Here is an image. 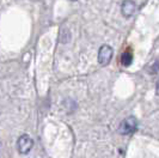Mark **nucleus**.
Segmentation results:
<instances>
[{
  "instance_id": "obj_1",
  "label": "nucleus",
  "mask_w": 159,
  "mask_h": 158,
  "mask_svg": "<svg viewBox=\"0 0 159 158\" xmlns=\"http://www.w3.org/2000/svg\"><path fill=\"white\" fill-rule=\"evenodd\" d=\"M138 129V120L134 116H129L125 118L119 127V132L123 135H128L134 133Z\"/></svg>"
},
{
  "instance_id": "obj_2",
  "label": "nucleus",
  "mask_w": 159,
  "mask_h": 158,
  "mask_svg": "<svg viewBox=\"0 0 159 158\" xmlns=\"http://www.w3.org/2000/svg\"><path fill=\"white\" fill-rule=\"evenodd\" d=\"M32 146H34V140L28 134H23L22 137H19V139L17 142V149H18L19 153H22V155L29 153L31 151Z\"/></svg>"
},
{
  "instance_id": "obj_3",
  "label": "nucleus",
  "mask_w": 159,
  "mask_h": 158,
  "mask_svg": "<svg viewBox=\"0 0 159 158\" xmlns=\"http://www.w3.org/2000/svg\"><path fill=\"white\" fill-rule=\"evenodd\" d=\"M112 48L108 44H104L101 47L99 52H98V61L102 66H107L112 59Z\"/></svg>"
},
{
  "instance_id": "obj_4",
  "label": "nucleus",
  "mask_w": 159,
  "mask_h": 158,
  "mask_svg": "<svg viewBox=\"0 0 159 158\" xmlns=\"http://www.w3.org/2000/svg\"><path fill=\"white\" fill-rule=\"evenodd\" d=\"M135 10H136L135 2L132 1V0H126L121 5V12H122L123 17H126V18H129V17L133 16L135 13Z\"/></svg>"
},
{
  "instance_id": "obj_5",
  "label": "nucleus",
  "mask_w": 159,
  "mask_h": 158,
  "mask_svg": "<svg viewBox=\"0 0 159 158\" xmlns=\"http://www.w3.org/2000/svg\"><path fill=\"white\" fill-rule=\"evenodd\" d=\"M133 61V55H132V53H129V52H126V53H123L122 55H121V63L123 66H130V63Z\"/></svg>"
},
{
  "instance_id": "obj_6",
  "label": "nucleus",
  "mask_w": 159,
  "mask_h": 158,
  "mask_svg": "<svg viewBox=\"0 0 159 158\" xmlns=\"http://www.w3.org/2000/svg\"><path fill=\"white\" fill-rule=\"evenodd\" d=\"M159 71V60H157L156 63H153V66H152L151 68V72L152 73H157Z\"/></svg>"
},
{
  "instance_id": "obj_7",
  "label": "nucleus",
  "mask_w": 159,
  "mask_h": 158,
  "mask_svg": "<svg viewBox=\"0 0 159 158\" xmlns=\"http://www.w3.org/2000/svg\"><path fill=\"white\" fill-rule=\"evenodd\" d=\"M156 92H157V95L159 96V81L157 83V86H156Z\"/></svg>"
},
{
  "instance_id": "obj_8",
  "label": "nucleus",
  "mask_w": 159,
  "mask_h": 158,
  "mask_svg": "<svg viewBox=\"0 0 159 158\" xmlns=\"http://www.w3.org/2000/svg\"><path fill=\"white\" fill-rule=\"evenodd\" d=\"M72 1H77V0H72Z\"/></svg>"
}]
</instances>
